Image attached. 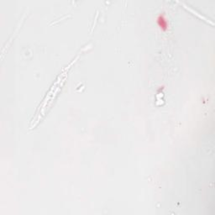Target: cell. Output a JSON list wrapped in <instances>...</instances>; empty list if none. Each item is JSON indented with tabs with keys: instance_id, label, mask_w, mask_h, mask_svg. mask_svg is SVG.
<instances>
[{
	"instance_id": "obj_1",
	"label": "cell",
	"mask_w": 215,
	"mask_h": 215,
	"mask_svg": "<svg viewBox=\"0 0 215 215\" xmlns=\"http://www.w3.org/2000/svg\"><path fill=\"white\" fill-rule=\"evenodd\" d=\"M157 23L160 27V29H162L163 30H166L167 27H168V23L163 14H160L158 18H157Z\"/></svg>"
}]
</instances>
